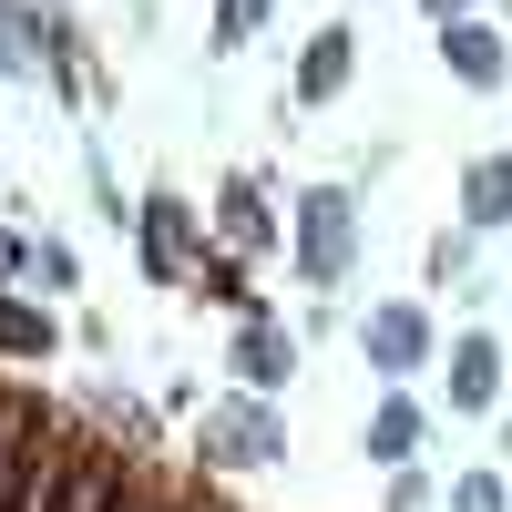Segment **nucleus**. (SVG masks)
<instances>
[{
    "mask_svg": "<svg viewBox=\"0 0 512 512\" xmlns=\"http://www.w3.org/2000/svg\"><path fill=\"white\" fill-rule=\"evenodd\" d=\"M451 512H512V502H502L492 472H461V482H451Z\"/></svg>",
    "mask_w": 512,
    "mask_h": 512,
    "instance_id": "obj_14",
    "label": "nucleus"
},
{
    "mask_svg": "<svg viewBox=\"0 0 512 512\" xmlns=\"http://www.w3.org/2000/svg\"><path fill=\"white\" fill-rule=\"evenodd\" d=\"M492 390H502V349L472 328V338L451 349V410H492Z\"/></svg>",
    "mask_w": 512,
    "mask_h": 512,
    "instance_id": "obj_7",
    "label": "nucleus"
},
{
    "mask_svg": "<svg viewBox=\"0 0 512 512\" xmlns=\"http://www.w3.org/2000/svg\"><path fill=\"white\" fill-rule=\"evenodd\" d=\"M297 267H308L318 287L349 267V195L318 185V195H297Z\"/></svg>",
    "mask_w": 512,
    "mask_h": 512,
    "instance_id": "obj_3",
    "label": "nucleus"
},
{
    "mask_svg": "<svg viewBox=\"0 0 512 512\" xmlns=\"http://www.w3.org/2000/svg\"><path fill=\"white\" fill-rule=\"evenodd\" d=\"M420 11H441V21H461V0H420Z\"/></svg>",
    "mask_w": 512,
    "mask_h": 512,
    "instance_id": "obj_16",
    "label": "nucleus"
},
{
    "mask_svg": "<svg viewBox=\"0 0 512 512\" xmlns=\"http://www.w3.org/2000/svg\"><path fill=\"white\" fill-rule=\"evenodd\" d=\"M41 472H52V441H41V410H31V400H0V512H21Z\"/></svg>",
    "mask_w": 512,
    "mask_h": 512,
    "instance_id": "obj_2",
    "label": "nucleus"
},
{
    "mask_svg": "<svg viewBox=\"0 0 512 512\" xmlns=\"http://www.w3.org/2000/svg\"><path fill=\"white\" fill-rule=\"evenodd\" d=\"M349 62H359V52H349V31H318V41H308V62H297V103H328L338 82H349Z\"/></svg>",
    "mask_w": 512,
    "mask_h": 512,
    "instance_id": "obj_9",
    "label": "nucleus"
},
{
    "mask_svg": "<svg viewBox=\"0 0 512 512\" xmlns=\"http://www.w3.org/2000/svg\"><path fill=\"white\" fill-rule=\"evenodd\" d=\"M420 451V410L410 400H379V420H369V461H410Z\"/></svg>",
    "mask_w": 512,
    "mask_h": 512,
    "instance_id": "obj_12",
    "label": "nucleus"
},
{
    "mask_svg": "<svg viewBox=\"0 0 512 512\" xmlns=\"http://www.w3.org/2000/svg\"><path fill=\"white\" fill-rule=\"evenodd\" d=\"M52 308H31V297H11L0 287V359H52Z\"/></svg>",
    "mask_w": 512,
    "mask_h": 512,
    "instance_id": "obj_8",
    "label": "nucleus"
},
{
    "mask_svg": "<svg viewBox=\"0 0 512 512\" xmlns=\"http://www.w3.org/2000/svg\"><path fill=\"white\" fill-rule=\"evenodd\" d=\"M236 369H246V390H277V379L297 369V338H287L277 318H246V328H236Z\"/></svg>",
    "mask_w": 512,
    "mask_h": 512,
    "instance_id": "obj_5",
    "label": "nucleus"
},
{
    "mask_svg": "<svg viewBox=\"0 0 512 512\" xmlns=\"http://www.w3.org/2000/svg\"><path fill=\"white\" fill-rule=\"evenodd\" d=\"M226 236H236V246H267V236H277V226H267V195H256V175L226 185Z\"/></svg>",
    "mask_w": 512,
    "mask_h": 512,
    "instance_id": "obj_13",
    "label": "nucleus"
},
{
    "mask_svg": "<svg viewBox=\"0 0 512 512\" xmlns=\"http://www.w3.org/2000/svg\"><path fill=\"white\" fill-rule=\"evenodd\" d=\"M441 62L472 82V93H492V82H502V31H482V21H441Z\"/></svg>",
    "mask_w": 512,
    "mask_h": 512,
    "instance_id": "obj_6",
    "label": "nucleus"
},
{
    "mask_svg": "<svg viewBox=\"0 0 512 512\" xmlns=\"http://www.w3.org/2000/svg\"><path fill=\"white\" fill-rule=\"evenodd\" d=\"M461 216H472V226H502L512 216V154H492V164L461 175Z\"/></svg>",
    "mask_w": 512,
    "mask_h": 512,
    "instance_id": "obj_11",
    "label": "nucleus"
},
{
    "mask_svg": "<svg viewBox=\"0 0 512 512\" xmlns=\"http://www.w3.org/2000/svg\"><path fill=\"white\" fill-rule=\"evenodd\" d=\"M185 246H195V216H185L175 195H154V205H144V256L175 277V267H185Z\"/></svg>",
    "mask_w": 512,
    "mask_h": 512,
    "instance_id": "obj_10",
    "label": "nucleus"
},
{
    "mask_svg": "<svg viewBox=\"0 0 512 512\" xmlns=\"http://www.w3.org/2000/svg\"><path fill=\"white\" fill-rule=\"evenodd\" d=\"M195 451L226 461V472H256V461L287 451V420H277L267 400H216V410H205V431H195Z\"/></svg>",
    "mask_w": 512,
    "mask_h": 512,
    "instance_id": "obj_1",
    "label": "nucleus"
},
{
    "mask_svg": "<svg viewBox=\"0 0 512 512\" xmlns=\"http://www.w3.org/2000/svg\"><path fill=\"white\" fill-rule=\"evenodd\" d=\"M11 267H21V236H0V277H11Z\"/></svg>",
    "mask_w": 512,
    "mask_h": 512,
    "instance_id": "obj_15",
    "label": "nucleus"
},
{
    "mask_svg": "<svg viewBox=\"0 0 512 512\" xmlns=\"http://www.w3.org/2000/svg\"><path fill=\"white\" fill-rule=\"evenodd\" d=\"M359 349H369V369H390V379H410L420 359H431V318H420L410 297H400V308H369V328H359Z\"/></svg>",
    "mask_w": 512,
    "mask_h": 512,
    "instance_id": "obj_4",
    "label": "nucleus"
}]
</instances>
